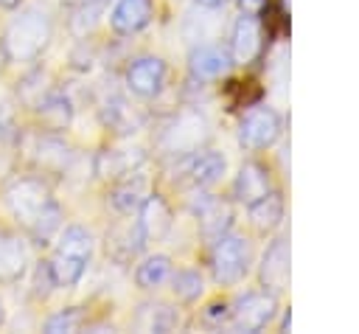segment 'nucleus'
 I'll use <instances>...</instances> for the list:
<instances>
[{"label": "nucleus", "mask_w": 359, "mask_h": 334, "mask_svg": "<svg viewBox=\"0 0 359 334\" xmlns=\"http://www.w3.org/2000/svg\"><path fill=\"white\" fill-rule=\"evenodd\" d=\"M264 51V28L261 20L250 11H241V17L233 22L230 34V59L236 65H250Z\"/></svg>", "instance_id": "nucleus-11"}, {"label": "nucleus", "mask_w": 359, "mask_h": 334, "mask_svg": "<svg viewBox=\"0 0 359 334\" xmlns=\"http://www.w3.org/2000/svg\"><path fill=\"white\" fill-rule=\"evenodd\" d=\"M28 152L34 154V160H36V166L42 171H65L70 166V160H73V152L59 138V132H45V129H42V135H36L31 140Z\"/></svg>", "instance_id": "nucleus-17"}, {"label": "nucleus", "mask_w": 359, "mask_h": 334, "mask_svg": "<svg viewBox=\"0 0 359 334\" xmlns=\"http://www.w3.org/2000/svg\"><path fill=\"white\" fill-rule=\"evenodd\" d=\"M154 3L151 0H118L109 11V28L118 36H132L151 22Z\"/></svg>", "instance_id": "nucleus-15"}, {"label": "nucleus", "mask_w": 359, "mask_h": 334, "mask_svg": "<svg viewBox=\"0 0 359 334\" xmlns=\"http://www.w3.org/2000/svg\"><path fill=\"white\" fill-rule=\"evenodd\" d=\"M174 225V213L171 205L165 202L163 194H146L140 208H137V230L146 241H160L168 236Z\"/></svg>", "instance_id": "nucleus-13"}, {"label": "nucleus", "mask_w": 359, "mask_h": 334, "mask_svg": "<svg viewBox=\"0 0 359 334\" xmlns=\"http://www.w3.org/2000/svg\"><path fill=\"white\" fill-rule=\"evenodd\" d=\"M280 129H283V121H280L278 109H272L266 104H258L238 123V146L247 149V152L269 149L280 138Z\"/></svg>", "instance_id": "nucleus-7"}, {"label": "nucleus", "mask_w": 359, "mask_h": 334, "mask_svg": "<svg viewBox=\"0 0 359 334\" xmlns=\"http://www.w3.org/2000/svg\"><path fill=\"white\" fill-rule=\"evenodd\" d=\"M56 241H59L56 253L48 261L56 278V286H76L87 272V264L93 255V236L81 225H67L65 230H59Z\"/></svg>", "instance_id": "nucleus-2"}, {"label": "nucleus", "mask_w": 359, "mask_h": 334, "mask_svg": "<svg viewBox=\"0 0 359 334\" xmlns=\"http://www.w3.org/2000/svg\"><path fill=\"white\" fill-rule=\"evenodd\" d=\"M143 241H146V239L140 236L137 225H135V227H129V225L115 227V230L107 233V255H112L115 261L126 264V261H132L135 255H140Z\"/></svg>", "instance_id": "nucleus-23"}, {"label": "nucleus", "mask_w": 359, "mask_h": 334, "mask_svg": "<svg viewBox=\"0 0 359 334\" xmlns=\"http://www.w3.org/2000/svg\"><path fill=\"white\" fill-rule=\"evenodd\" d=\"M227 314H230V303H210L205 309L202 320L208 326H213V328H222V326H227Z\"/></svg>", "instance_id": "nucleus-31"}, {"label": "nucleus", "mask_w": 359, "mask_h": 334, "mask_svg": "<svg viewBox=\"0 0 359 334\" xmlns=\"http://www.w3.org/2000/svg\"><path fill=\"white\" fill-rule=\"evenodd\" d=\"M168 281H171L174 298H177L180 303H185V306L196 303V300L202 298V292H205V278H202L196 269H177V272H171Z\"/></svg>", "instance_id": "nucleus-28"}, {"label": "nucleus", "mask_w": 359, "mask_h": 334, "mask_svg": "<svg viewBox=\"0 0 359 334\" xmlns=\"http://www.w3.org/2000/svg\"><path fill=\"white\" fill-rule=\"evenodd\" d=\"M25 275V247L20 236L0 230V283H17Z\"/></svg>", "instance_id": "nucleus-22"}, {"label": "nucleus", "mask_w": 359, "mask_h": 334, "mask_svg": "<svg viewBox=\"0 0 359 334\" xmlns=\"http://www.w3.org/2000/svg\"><path fill=\"white\" fill-rule=\"evenodd\" d=\"M264 3L266 0H238V6H241V11H258V8H264Z\"/></svg>", "instance_id": "nucleus-32"}, {"label": "nucleus", "mask_w": 359, "mask_h": 334, "mask_svg": "<svg viewBox=\"0 0 359 334\" xmlns=\"http://www.w3.org/2000/svg\"><path fill=\"white\" fill-rule=\"evenodd\" d=\"M101 121H104V126H109L121 135H129L137 129V115L121 95H112L101 104Z\"/></svg>", "instance_id": "nucleus-26"}, {"label": "nucleus", "mask_w": 359, "mask_h": 334, "mask_svg": "<svg viewBox=\"0 0 359 334\" xmlns=\"http://www.w3.org/2000/svg\"><path fill=\"white\" fill-rule=\"evenodd\" d=\"M230 51L219 45H196L188 53V70L196 81H216L230 70Z\"/></svg>", "instance_id": "nucleus-16"}, {"label": "nucleus", "mask_w": 359, "mask_h": 334, "mask_svg": "<svg viewBox=\"0 0 359 334\" xmlns=\"http://www.w3.org/2000/svg\"><path fill=\"white\" fill-rule=\"evenodd\" d=\"M252 267V244L244 236L224 233L210 244V275L219 286H236Z\"/></svg>", "instance_id": "nucleus-3"}, {"label": "nucleus", "mask_w": 359, "mask_h": 334, "mask_svg": "<svg viewBox=\"0 0 359 334\" xmlns=\"http://www.w3.org/2000/svg\"><path fill=\"white\" fill-rule=\"evenodd\" d=\"M266 191H269V171H266V166H261L258 160H247L238 168L236 180H233V199L250 205L252 199L264 196Z\"/></svg>", "instance_id": "nucleus-20"}, {"label": "nucleus", "mask_w": 359, "mask_h": 334, "mask_svg": "<svg viewBox=\"0 0 359 334\" xmlns=\"http://www.w3.org/2000/svg\"><path fill=\"white\" fill-rule=\"evenodd\" d=\"M3 199H6V208H8V213L14 216V222H17L20 227H25L53 196H50V185H48L42 177L25 174V177H17V180L6 188Z\"/></svg>", "instance_id": "nucleus-6"}, {"label": "nucleus", "mask_w": 359, "mask_h": 334, "mask_svg": "<svg viewBox=\"0 0 359 334\" xmlns=\"http://www.w3.org/2000/svg\"><path fill=\"white\" fill-rule=\"evenodd\" d=\"M53 289H56V278H53V272H50V264H48V261H39V264L34 267L31 292H34L36 300H48Z\"/></svg>", "instance_id": "nucleus-30"}, {"label": "nucleus", "mask_w": 359, "mask_h": 334, "mask_svg": "<svg viewBox=\"0 0 359 334\" xmlns=\"http://www.w3.org/2000/svg\"><path fill=\"white\" fill-rule=\"evenodd\" d=\"M180 160V168H182V177L194 185V188H210L222 180L224 168H227V160L222 152H213V149H196L185 157H177Z\"/></svg>", "instance_id": "nucleus-12"}, {"label": "nucleus", "mask_w": 359, "mask_h": 334, "mask_svg": "<svg viewBox=\"0 0 359 334\" xmlns=\"http://www.w3.org/2000/svg\"><path fill=\"white\" fill-rule=\"evenodd\" d=\"M132 177V174H129ZM129 177H121V180H115V185L109 188V194H107V199H109V205H112V211H118L121 216H129V213H135L137 208H140V202H143V180H129Z\"/></svg>", "instance_id": "nucleus-24"}, {"label": "nucleus", "mask_w": 359, "mask_h": 334, "mask_svg": "<svg viewBox=\"0 0 359 334\" xmlns=\"http://www.w3.org/2000/svg\"><path fill=\"white\" fill-rule=\"evenodd\" d=\"M210 138V123L199 109H182L180 115H174L157 138V146L168 154V157H185L196 149H202Z\"/></svg>", "instance_id": "nucleus-4"}, {"label": "nucleus", "mask_w": 359, "mask_h": 334, "mask_svg": "<svg viewBox=\"0 0 359 334\" xmlns=\"http://www.w3.org/2000/svg\"><path fill=\"white\" fill-rule=\"evenodd\" d=\"M146 163V152L143 149H101L93 157V171L101 180H121L135 174L140 166Z\"/></svg>", "instance_id": "nucleus-14"}, {"label": "nucleus", "mask_w": 359, "mask_h": 334, "mask_svg": "<svg viewBox=\"0 0 359 334\" xmlns=\"http://www.w3.org/2000/svg\"><path fill=\"white\" fill-rule=\"evenodd\" d=\"M289 275H292V250H289V239L278 236L266 244L261 264H258V281L266 292L278 295L289 286Z\"/></svg>", "instance_id": "nucleus-10"}, {"label": "nucleus", "mask_w": 359, "mask_h": 334, "mask_svg": "<svg viewBox=\"0 0 359 334\" xmlns=\"http://www.w3.org/2000/svg\"><path fill=\"white\" fill-rule=\"evenodd\" d=\"M22 6V0H0V8L3 11H17Z\"/></svg>", "instance_id": "nucleus-33"}, {"label": "nucleus", "mask_w": 359, "mask_h": 334, "mask_svg": "<svg viewBox=\"0 0 359 334\" xmlns=\"http://www.w3.org/2000/svg\"><path fill=\"white\" fill-rule=\"evenodd\" d=\"M165 76H168V67L163 62V56H154V53H143V56H135L129 65H126V73H123V81H126V90L137 98H157L165 87Z\"/></svg>", "instance_id": "nucleus-9"}, {"label": "nucleus", "mask_w": 359, "mask_h": 334, "mask_svg": "<svg viewBox=\"0 0 359 334\" xmlns=\"http://www.w3.org/2000/svg\"><path fill=\"white\" fill-rule=\"evenodd\" d=\"M168 278H171V258L163 255V253L146 255V258L137 264V269H135V283H137L140 289H146V292L160 289Z\"/></svg>", "instance_id": "nucleus-25"}, {"label": "nucleus", "mask_w": 359, "mask_h": 334, "mask_svg": "<svg viewBox=\"0 0 359 334\" xmlns=\"http://www.w3.org/2000/svg\"><path fill=\"white\" fill-rule=\"evenodd\" d=\"M278 314V300L272 292L266 289H250L244 292L236 303H230V314H227V328L233 331H244V334H255L261 328H266Z\"/></svg>", "instance_id": "nucleus-5"}, {"label": "nucleus", "mask_w": 359, "mask_h": 334, "mask_svg": "<svg viewBox=\"0 0 359 334\" xmlns=\"http://www.w3.org/2000/svg\"><path fill=\"white\" fill-rule=\"evenodd\" d=\"M87 314L81 312V306H70V309H62L56 314H50L45 323H42V331H50V334H59V331H79L84 326Z\"/></svg>", "instance_id": "nucleus-29"}, {"label": "nucleus", "mask_w": 359, "mask_h": 334, "mask_svg": "<svg viewBox=\"0 0 359 334\" xmlns=\"http://www.w3.org/2000/svg\"><path fill=\"white\" fill-rule=\"evenodd\" d=\"M137 326L143 331H174L180 326V312L168 303H146L137 312Z\"/></svg>", "instance_id": "nucleus-27"}, {"label": "nucleus", "mask_w": 359, "mask_h": 334, "mask_svg": "<svg viewBox=\"0 0 359 334\" xmlns=\"http://www.w3.org/2000/svg\"><path fill=\"white\" fill-rule=\"evenodd\" d=\"M6 323V306H3V300H0V326Z\"/></svg>", "instance_id": "nucleus-35"}, {"label": "nucleus", "mask_w": 359, "mask_h": 334, "mask_svg": "<svg viewBox=\"0 0 359 334\" xmlns=\"http://www.w3.org/2000/svg\"><path fill=\"white\" fill-rule=\"evenodd\" d=\"M191 213L196 216L199 222V233L205 236L208 244L219 241L224 233H230L233 227V208L216 196V194H208L205 188H196L194 199H191Z\"/></svg>", "instance_id": "nucleus-8"}, {"label": "nucleus", "mask_w": 359, "mask_h": 334, "mask_svg": "<svg viewBox=\"0 0 359 334\" xmlns=\"http://www.w3.org/2000/svg\"><path fill=\"white\" fill-rule=\"evenodd\" d=\"M34 109H36V121L42 123L45 132H65L73 121V101L59 90L39 95Z\"/></svg>", "instance_id": "nucleus-18"}, {"label": "nucleus", "mask_w": 359, "mask_h": 334, "mask_svg": "<svg viewBox=\"0 0 359 334\" xmlns=\"http://www.w3.org/2000/svg\"><path fill=\"white\" fill-rule=\"evenodd\" d=\"M227 0H196V6H202V8H222Z\"/></svg>", "instance_id": "nucleus-34"}, {"label": "nucleus", "mask_w": 359, "mask_h": 334, "mask_svg": "<svg viewBox=\"0 0 359 334\" xmlns=\"http://www.w3.org/2000/svg\"><path fill=\"white\" fill-rule=\"evenodd\" d=\"M53 39V20L45 8L28 6L22 8L3 34V53L8 62H34L45 53Z\"/></svg>", "instance_id": "nucleus-1"}, {"label": "nucleus", "mask_w": 359, "mask_h": 334, "mask_svg": "<svg viewBox=\"0 0 359 334\" xmlns=\"http://www.w3.org/2000/svg\"><path fill=\"white\" fill-rule=\"evenodd\" d=\"M283 213H286V202H283V194L278 188H269L264 196L252 199L247 205V216H250V225L258 230V233H272L280 222H283Z\"/></svg>", "instance_id": "nucleus-19"}, {"label": "nucleus", "mask_w": 359, "mask_h": 334, "mask_svg": "<svg viewBox=\"0 0 359 334\" xmlns=\"http://www.w3.org/2000/svg\"><path fill=\"white\" fill-rule=\"evenodd\" d=\"M62 219H65V213H62V205L56 202V199H50L22 230H25V236L31 239V244H36V247H48L56 236H59V230H62Z\"/></svg>", "instance_id": "nucleus-21"}]
</instances>
